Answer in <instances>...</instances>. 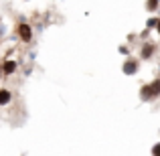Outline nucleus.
I'll list each match as a JSON object with an SVG mask.
<instances>
[{
  "instance_id": "obj_7",
  "label": "nucleus",
  "mask_w": 160,
  "mask_h": 156,
  "mask_svg": "<svg viewBox=\"0 0 160 156\" xmlns=\"http://www.w3.org/2000/svg\"><path fill=\"white\" fill-rule=\"evenodd\" d=\"M158 2L160 0H148V2H146V10H150V12L158 10Z\"/></svg>"
},
{
  "instance_id": "obj_5",
  "label": "nucleus",
  "mask_w": 160,
  "mask_h": 156,
  "mask_svg": "<svg viewBox=\"0 0 160 156\" xmlns=\"http://www.w3.org/2000/svg\"><path fill=\"white\" fill-rule=\"evenodd\" d=\"M154 51H156V47H154L152 43H144L142 45V49H140V57L144 59H152V55H154Z\"/></svg>"
},
{
  "instance_id": "obj_10",
  "label": "nucleus",
  "mask_w": 160,
  "mask_h": 156,
  "mask_svg": "<svg viewBox=\"0 0 160 156\" xmlns=\"http://www.w3.org/2000/svg\"><path fill=\"white\" fill-rule=\"evenodd\" d=\"M156 31H158V33H160V20H158V27H156Z\"/></svg>"
},
{
  "instance_id": "obj_4",
  "label": "nucleus",
  "mask_w": 160,
  "mask_h": 156,
  "mask_svg": "<svg viewBox=\"0 0 160 156\" xmlns=\"http://www.w3.org/2000/svg\"><path fill=\"white\" fill-rule=\"evenodd\" d=\"M2 73L6 75V77L14 75V73H16V61H12V59H6V61L2 63Z\"/></svg>"
},
{
  "instance_id": "obj_1",
  "label": "nucleus",
  "mask_w": 160,
  "mask_h": 156,
  "mask_svg": "<svg viewBox=\"0 0 160 156\" xmlns=\"http://www.w3.org/2000/svg\"><path fill=\"white\" fill-rule=\"evenodd\" d=\"M160 95V79H154L152 83H146L140 89V99L142 102H150V99Z\"/></svg>"
},
{
  "instance_id": "obj_2",
  "label": "nucleus",
  "mask_w": 160,
  "mask_h": 156,
  "mask_svg": "<svg viewBox=\"0 0 160 156\" xmlns=\"http://www.w3.org/2000/svg\"><path fill=\"white\" fill-rule=\"evenodd\" d=\"M16 35H18V39L22 41V43H31L32 41V27L27 23H20L18 27H16Z\"/></svg>"
},
{
  "instance_id": "obj_8",
  "label": "nucleus",
  "mask_w": 160,
  "mask_h": 156,
  "mask_svg": "<svg viewBox=\"0 0 160 156\" xmlns=\"http://www.w3.org/2000/svg\"><path fill=\"white\" fill-rule=\"evenodd\" d=\"M150 154H152V156H160V142H156V144L152 146V150H150Z\"/></svg>"
},
{
  "instance_id": "obj_6",
  "label": "nucleus",
  "mask_w": 160,
  "mask_h": 156,
  "mask_svg": "<svg viewBox=\"0 0 160 156\" xmlns=\"http://www.w3.org/2000/svg\"><path fill=\"white\" fill-rule=\"evenodd\" d=\"M12 102V93H10V89H0V105H8Z\"/></svg>"
},
{
  "instance_id": "obj_3",
  "label": "nucleus",
  "mask_w": 160,
  "mask_h": 156,
  "mask_svg": "<svg viewBox=\"0 0 160 156\" xmlns=\"http://www.w3.org/2000/svg\"><path fill=\"white\" fill-rule=\"evenodd\" d=\"M122 71L126 75H136L138 73V61L136 59H126L124 65H122Z\"/></svg>"
},
{
  "instance_id": "obj_9",
  "label": "nucleus",
  "mask_w": 160,
  "mask_h": 156,
  "mask_svg": "<svg viewBox=\"0 0 160 156\" xmlns=\"http://www.w3.org/2000/svg\"><path fill=\"white\" fill-rule=\"evenodd\" d=\"M154 27H158V18H150L146 23V28H154Z\"/></svg>"
}]
</instances>
